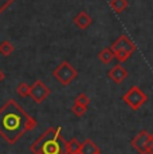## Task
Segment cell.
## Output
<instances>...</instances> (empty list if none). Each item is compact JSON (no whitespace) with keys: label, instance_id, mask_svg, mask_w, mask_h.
Returning <instances> with one entry per match:
<instances>
[{"label":"cell","instance_id":"cell-1","mask_svg":"<svg viewBox=\"0 0 153 154\" xmlns=\"http://www.w3.org/2000/svg\"><path fill=\"white\" fill-rule=\"evenodd\" d=\"M35 127L36 121L23 110L15 99H8L0 107V135L7 143L15 145Z\"/></svg>","mask_w":153,"mask_h":154},{"label":"cell","instance_id":"cell-2","mask_svg":"<svg viewBox=\"0 0 153 154\" xmlns=\"http://www.w3.org/2000/svg\"><path fill=\"white\" fill-rule=\"evenodd\" d=\"M32 154H67V141L62 135V127L47 129L30 146Z\"/></svg>","mask_w":153,"mask_h":154},{"label":"cell","instance_id":"cell-3","mask_svg":"<svg viewBox=\"0 0 153 154\" xmlns=\"http://www.w3.org/2000/svg\"><path fill=\"white\" fill-rule=\"evenodd\" d=\"M110 48L113 50L114 56H116V59L120 63L128 60V59L137 51L136 44L132 42L126 35H121L120 38H117L113 42V44H111Z\"/></svg>","mask_w":153,"mask_h":154},{"label":"cell","instance_id":"cell-4","mask_svg":"<svg viewBox=\"0 0 153 154\" xmlns=\"http://www.w3.org/2000/svg\"><path fill=\"white\" fill-rule=\"evenodd\" d=\"M122 100L126 106L132 109V110L137 111L141 106H144L148 100L146 94L141 90L138 86H132L128 91L125 93V95H122Z\"/></svg>","mask_w":153,"mask_h":154},{"label":"cell","instance_id":"cell-5","mask_svg":"<svg viewBox=\"0 0 153 154\" xmlns=\"http://www.w3.org/2000/svg\"><path fill=\"white\" fill-rule=\"evenodd\" d=\"M52 76H54L62 86H69L76 76H78V71H76L69 62H62L59 66L52 71Z\"/></svg>","mask_w":153,"mask_h":154},{"label":"cell","instance_id":"cell-6","mask_svg":"<svg viewBox=\"0 0 153 154\" xmlns=\"http://www.w3.org/2000/svg\"><path fill=\"white\" fill-rule=\"evenodd\" d=\"M51 94V90L48 88V86L45 85V82H42L40 79L34 82V85L31 86L30 90V97L35 103H42L43 100L47 99V97Z\"/></svg>","mask_w":153,"mask_h":154},{"label":"cell","instance_id":"cell-7","mask_svg":"<svg viewBox=\"0 0 153 154\" xmlns=\"http://www.w3.org/2000/svg\"><path fill=\"white\" fill-rule=\"evenodd\" d=\"M149 137H151V134H149L146 130H141L136 137L132 138L130 145L133 146V149H136V152L138 154H148L146 147H148Z\"/></svg>","mask_w":153,"mask_h":154},{"label":"cell","instance_id":"cell-8","mask_svg":"<svg viewBox=\"0 0 153 154\" xmlns=\"http://www.w3.org/2000/svg\"><path fill=\"white\" fill-rule=\"evenodd\" d=\"M108 78L111 79L114 83L120 85L128 78V70L121 64H116L110 71H108Z\"/></svg>","mask_w":153,"mask_h":154},{"label":"cell","instance_id":"cell-9","mask_svg":"<svg viewBox=\"0 0 153 154\" xmlns=\"http://www.w3.org/2000/svg\"><path fill=\"white\" fill-rule=\"evenodd\" d=\"M73 23L79 29H87V27H90L93 24V17L85 11H81V12L76 14V16H74Z\"/></svg>","mask_w":153,"mask_h":154},{"label":"cell","instance_id":"cell-10","mask_svg":"<svg viewBox=\"0 0 153 154\" xmlns=\"http://www.w3.org/2000/svg\"><path fill=\"white\" fill-rule=\"evenodd\" d=\"M79 152H81V154H97V153L101 152V150H99V147L97 146L92 140L87 138V140H85L81 143V149H79Z\"/></svg>","mask_w":153,"mask_h":154},{"label":"cell","instance_id":"cell-11","mask_svg":"<svg viewBox=\"0 0 153 154\" xmlns=\"http://www.w3.org/2000/svg\"><path fill=\"white\" fill-rule=\"evenodd\" d=\"M98 59L102 62V64H109L116 59V56H114V52L110 47H105L98 52Z\"/></svg>","mask_w":153,"mask_h":154},{"label":"cell","instance_id":"cell-12","mask_svg":"<svg viewBox=\"0 0 153 154\" xmlns=\"http://www.w3.org/2000/svg\"><path fill=\"white\" fill-rule=\"evenodd\" d=\"M109 3H110V7L113 8L116 14H122L129 5L128 0H110Z\"/></svg>","mask_w":153,"mask_h":154},{"label":"cell","instance_id":"cell-13","mask_svg":"<svg viewBox=\"0 0 153 154\" xmlns=\"http://www.w3.org/2000/svg\"><path fill=\"white\" fill-rule=\"evenodd\" d=\"M14 51H15V47L12 46V43H11V42H8V40H4V42L0 43V55L10 56Z\"/></svg>","mask_w":153,"mask_h":154},{"label":"cell","instance_id":"cell-14","mask_svg":"<svg viewBox=\"0 0 153 154\" xmlns=\"http://www.w3.org/2000/svg\"><path fill=\"white\" fill-rule=\"evenodd\" d=\"M30 90H31V86L27 85L26 82H20L16 87V93L17 95H20L22 98H26V97H30Z\"/></svg>","mask_w":153,"mask_h":154},{"label":"cell","instance_id":"cell-15","mask_svg":"<svg viewBox=\"0 0 153 154\" xmlns=\"http://www.w3.org/2000/svg\"><path fill=\"white\" fill-rule=\"evenodd\" d=\"M81 149V142L75 138H71L70 141H67V154H74L78 153Z\"/></svg>","mask_w":153,"mask_h":154},{"label":"cell","instance_id":"cell-16","mask_svg":"<svg viewBox=\"0 0 153 154\" xmlns=\"http://www.w3.org/2000/svg\"><path fill=\"white\" fill-rule=\"evenodd\" d=\"M74 103H78V105H81V106H83V107L87 109L89 107V105H90V99L85 93H81V94H78V95L75 97Z\"/></svg>","mask_w":153,"mask_h":154},{"label":"cell","instance_id":"cell-17","mask_svg":"<svg viewBox=\"0 0 153 154\" xmlns=\"http://www.w3.org/2000/svg\"><path fill=\"white\" fill-rule=\"evenodd\" d=\"M71 112L75 115V117H82V115L86 112V107L78 105V103H74V105L71 106Z\"/></svg>","mask_w":153,"mask_h":154},{"label":"cell","instance_id":"cell-18","mask_svg":"<svg viewBox=\"0 0 153 154\" xmlns=\"http://www.w3.org/2000/svg\"><path fill=\"white\" fill-rule=\"evenodd\" d=\"M14 2H15V0H0V15L4 12Z\"/></svg>","mask_w":153,"mask_h":154},{"label":"cell","instance_id":"cell-19","mask_svg":"<svg viewBox=\"0 0 153 154\" xmlns=\"http://www.w3.org/2000/svg\"><path fill=\"white\" fill-rule=\"evenodd\" d=\"M146 150H148V154H153V134H151V137H149L148 147H146Z\"/></svg>","mask_w":153,"mask_h":154},{"label":"cell","instance_id":"cell-20","mask_svg":"<svg viewBox=\"0 0 153 154\" xmlns=\"http://www.w3.org/2000/svg\"><path fill=\"white\" fill-rule=\"evenodd\" d=\"M4 78H5V74L2 71V69H0V83H2V82L4 81Z\"/></svg>","mask_w":153,"mask_h":154},{"label":"cell","instance_id":"cell-21","mask_svg":"<svg viewBox=\"0 0 153 154\" xmlns=\"http://www.w3.org/2000/svg\"><path fill=\"white\" fill-rule=\"evenodd\" d=\"M74 154H81V152H78V153H74Z\"/></svg>","mask_w":153,"mask_h":154},{"label":"cell","instance_id":"cell-22","mask_svg":"<svg viewBox=\"0 0 153 154\" xmlns=\"http://www.w3.org/2000/svg\"><path fill=\"white\" fill-rule=\"evenodd\" d=\"M97 154H101V152H99V153H97Z\"/></svg>","mask_w":153,"mask_h":154}]
</instances>
